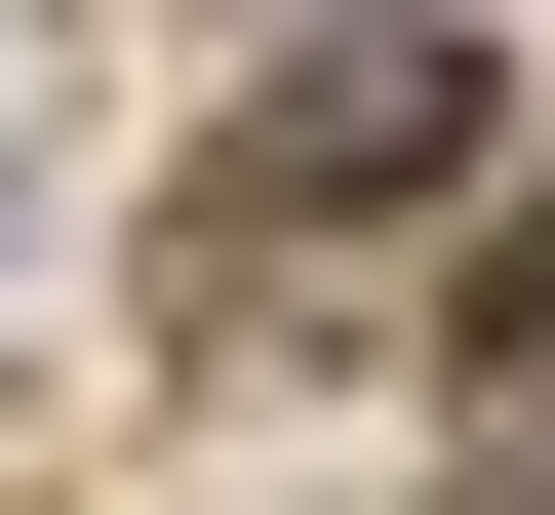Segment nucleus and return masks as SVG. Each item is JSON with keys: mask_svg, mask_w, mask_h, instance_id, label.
<instances>
[{"mask_svg": "<svg viewBox=\"0 0 555 515\" xmlns=\"http://www.w3.org/2000/svg\"><path fill=\"white\" fill-rule=\"evenodd\" d=\"M476 357H555V198H516V278H476Z\"/></svg>", "mask_w": 555, "mask_h": 515, "instance_id": "nucleus-2", "label": "nucleus"}, {"mask_svg": "<svg viewBox=\"0 0 555 515\" xmlns=\"http://www.w3.org/2000/svg\"><path fill=\"white\" fill-rule=\"evenodd\" d=\"M476 159V40H318V80L238 119V239H358V198H437Z\"/></svg>", "mask_w": 555, "mask_h": 515, "instance_id": "nucleus-1", "label": "nucleus"}, {"mask_svg": "<svg viewBox=\"0 0 555 515\" xmlns=\"http://www.w3.org/2000/svg\"><path fill=\"white\" fill-rule=\"evenodd\" d=\"M476 515H555V476H476Z\"/></svg>", "mask_w": 555, "mask_h": 515, "instance_id": "nucleus-3", "label": "nucleus"}]
</instances>
